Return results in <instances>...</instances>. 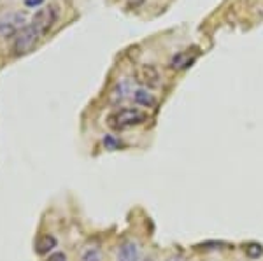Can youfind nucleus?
<instances>
[{
    "mask_svg": "<svg viewBox=\"0 0 263 261\" xmlns=\"http://www.w3.org/2000/svg\"><path fill=\"white\" fill-rule=\"evenodd\" d=\"M57 21V9L53 6L42 7L35 12V16L30 19V23H27L23 28L18 32V35L14 37V49L16 54H27L30 53L35 44L41 41V37L53 27V23Z\"/></svg>",
    "mask_w": 263,
    "mask_h": 261,
    "instance_id": "obj_1",
    "label": "nucleus"
},
{
    "mask_svg": "<svg viewBox=\"0 0 263 261\" xmlns=\"http://www.w3.org/2000/svg\"><path fill=\"white\" fill-rule=\"evenodd\" d=\"M147 119V114L141 109H134V107H125V109H118L114 111L111 116L107 117V125L111 126L116 132L121 130L132 128V126L142 125Z\"/></svg>",
    "mask_w": 263,
    "mask_h": 261,
    "instance_id": "obj_2",
    "label": "nucleus"
},
{
    "mask_svg": "<svg viewBox=\"0 0 263 261\" xmlns=\"http://www.w3.org/2000/svg\"><path fill=\"white\" fill-rule=\"evenodd\" d=\"M27 25V14L25 12H6L0 14V37H16L21 28Z\"/></svg>",
    "mask_w": 263,
    "mask_h": 261,
    "instance_id": "obj_3",
    "label": "nucleus"
},
{
    "mask_svg": "<svg viewBox=\"0 0 263 261\" xmlns=\"http://www.w3.org/2000/svg\"><path fill=\"white\" fill-rule=\"evenodd\" d=\"M134 75H135V81L139 84H142L144 88H156L162 83V75H160L158 69H156L155 65H147V63L139 65L137 69H135Z\"/></svg>",
    "mask_w": 263,
    "mask_h": 261,
    "instance_id": "obj_4",
    "label": "nucleus"
},
{
    "mask_svg": "<svg viewBox=\"0 0 263 261\" xmlns=\"http://www.w3.org/2000/svg\"><path fill=\"white\" fill-rule=\"evenodd\" d=\"M134 91H135L134 83H132L130 79H121V81L116 83V86L112 88L111 95H109V100H111V104H120L125 98L134 95Z\"/></svg>",
    "mask_w": 263,
    "mask_h": 261,
    "instance_id": "obj_5",
    "label": "nucleus"
},
{
    "mask_svg": "<svg viewBox=\"0 0 263 261\" xmlns=\"http://www.w3.org/2000/svg\"><path fill=\"white\" fill-rule=\"evenodd\" d=\"M195 58H197V51H195V49H184V51H181L172 56L171 69H174V70L188 69V67L195 62Z\"/></svg>",
    "mask_w": 263,
    "mask_h": 261,
    "instance_id": "obj_6",
    "label": "nucleus"
},
{
    "mask_svg": "<svg viewBox=\"0 0 263 261\" xmlns=\"http://www.w3.org/2000/svg\"><path fill=\"white\" fill-rule=\"evenodd\" d=\"M118 261H139V244L134 240L123 244L118 251Z\"/></svg>",
    "mask_w": 263,
    "mask_h": 261,
    "instance_id": "obj_7",
    "label": "nucleus"
},
{
    "mask_svg": "<svg viewBox=\"0 0 263 261\" xmlns=\"http://www.w3.org/2000/svg\"><path fill=\"white\" fill-rule=\"evenodd\" d=\"M132 98H134L135 104L144 105V107H155L156 105L155 95L149 93L147 88H137V90L134 91V95H132Z\"/></svg>",
    "mask_w": 263,
    "mask_h": 261,
    "instance_id": "obj_8",
    "label": "nucleus"
},
{
    "mask_svg": "<svg viewBox=\"0 0 263 261\" xmlns=\"http://www.w3.org/2000/svg\"><path fill=\"white\" fill-rule=\"evenodd\" d=\"M53 247H57V238L53 235H42V237H39V240L35 242V251L39 254H48Z\"/></svg>",
    "mask_w": 263,
    "mask_h": 261,
    "instance_id": "obj_9",
    "label": "nucleus"
},
{
    "mask_svg": "<svg viewBox=\"0 0 263 261\" xmlns=\"http://www.w3.org/2000/svg\"><path fill=\"white\" fill-rule=\"evenodd\" d=\"M244 252H246V256H248V258L256 259V258H260V256H263V247L260 246V244L251 242V244H248V246L244 247Z\"/></svg>",
    "mask_w": 263,
    "mask_h": 261,
    "instance_id": "obj_10",
    "label": "nucleus"
},
{
    "mask_svg": "<svg viewBox=\"0 0 263 261\" xmlns=\"http://www.w3.org/2000/svg\"><path fill=\"white\" fill-rule=\"evenodd\" d=\"M79 261H102L100 249L99 247H88V249H84Z\"/></svg>",
    "mask_w": 263,
    "mask_h": 261,
    "instance_id": "obj_11",
    "label": "nucleus"
},
{
    "mask_svg": "<svg viewBox=\"0 0 263 261\" xmlns=\"http://www.w3.org/2000/svg\"><path fill=\"white\" fill-rule=\"evenodd\" d=\"M104 146H105V149H109V151H116L118 147H120V142H118L116 138H112L111 135H107V137H104Z\"/></svg>",
    "mask_w": 263,
    "mask_h": 261,
    "instance_id": "obj_12",
    "label": "nucleus"
},
{
    "mask_svg": "<svg viewBox=\"0 0 263 261\" xmlns=\"http://www.w3.org/2000/svg\"><path fill=\"white\" fill-rule=\"evenodd\" d=\"M48 261H67V256L63 252H53Z\"/></svg>",
    "mask_w": 263,
    "mask_h": 261,
    "instance_id": "obj_13",
    "label": "nucleus"
},
{
    "mask_svg": "<svg viewBox=\"0 0 263 261\" xmlns=\"http://www.w3.org/2000/svg\"><path fill=\"white\" fill-rule=\"evenodd\" d=\"M42 2H44V0H25V6H28V7H35V6H41Z\"/></svg>",
    "mask_w": 263,
    "mask_h": 261,
    "instance_id": "obj_14",
    "label": "nucleus"
}]
</instances>
